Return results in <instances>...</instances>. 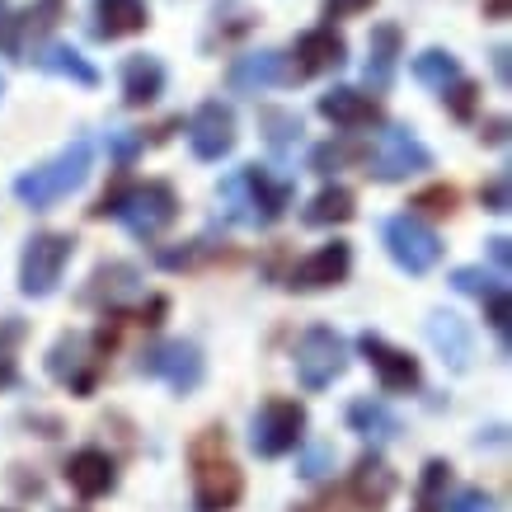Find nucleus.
Segmentation results:
<instances>
[{
	"label": "nucleus",
	"instance_id": "obj_24",
	"mask_svg": "<svg viewBox=\"0 0 512 512\" xmlns=\"http://www.w3.org/2000/svg\"><path fill=\"white\" fill-rule=\"evenodd\" d=\"M57 15H62V0H38V5H29V10L15 19V33H10L5 43H10V52H15L19 62H29L33 52L43 47V38H47V29L57 24Z\"/></svg>",
	"mask_w": 512,
	"mask_h": 512
},
{
	"label": "nucleus",
	"instance_id": "obj_41",
	"mask_svg": "<svg viewBox=\"0 0 512 512\" xmlns=\"http://www.w3.org/2000/svg\"><path fill=\"white\" fill-rule=\"evenodd\" d=\"M442 512H494V498L484 494V489H461V494H456V503H451V508H442Z\"/></svg>",
	"mask_w": 512,
	"mask_h": 512
},
{
	"label": "nucleus",
	"instance_id": "obj_18",
	"mask_svg": "<svg viewBox=\"0 0 512 512\" xmlns=\"http://www.w3.org/2000/svg\"><path fill=\"white\" fill-rule=\"evenodd\" d=\"M315 109H320V118H329L334 127H343V132H362V127H376V123H381V104H376L372 94L353 90V85L325 90Z\"/></svg>",
	"mask_w": 512,
	"mask_h": 512
},
{
	"label": "nucleus",
	"instance_id": "obj_25",
	"mask_svg": "<svg viewBox=\"0 0 512 512\" xmlns=\"http://www.w3.org/2000/svg\"><path fill=\"white\" fill-rule=\"evenodd\" d=\"M390 494H395V475L376 451H367L353 470V498L362 503V512H381L390 503Z\"/></svg>",
	"mask_w": 512,
	"mask_h": 512
},
{
	"label": "nucleus",
	"instance_id": "obj_36",
	"mask_svg": "<svg viewBox=\"0 0 512 512\" xmlns=\"http://www.w3.org/2000/svg\"><path fill=\"white\" fill-rule=\"evenodd\" d=\"M414 207H419V212H428V217H451V207H456V188H447V184L423 188L419 198H414Z\"/></svg>",
	"mask_w": 512,
	"mask_h": 512
},
{
	"label": "nucleus",
	"instance_id": "obj_29",
	"mask_svg": "<svg viewBox=\"0 0 512 512\" xmlns=\"http://www.w3.org/2000/svg\"><path fill=\"white\" fill-rule=\"evenodd\" d=\"M414 80L428 85V90H447L451 80H461V62L451 57L447 47H428L414 57Z\"/></svg>",
	"mask_w": 512,
	"mask_h": 512
},
{
	"label": "nucleus",
	"instance_id": "obj_21",
	"mask_svg": "<svg viewBox=\"0 0 512 512\" xmlns=\"http://www.w3.org/2000/svg\"><path fill=\"white\" fill-rule=\"evenodd\" d=\"M165 94V62L151 52H137L123 62V104L127 109H146Z\"/></svg>",
	"mask_w": 512,
	"mask_h": 512
},
{
	"label": "nucleus",
	"instance_id": "obj_16",
	"mask_svg": "<svg viewBox=\"0 0 512 512\" xmlns=\"http://www.w3.org/2000/svg\"><path fill=\"white\" fill-rule=\"evenodd\" d=\"M141 296V268L127 264V259H109V264H99L90 273V282L80 287V306H99V311H113V306H123Z\"/></svg>",
	"mask_w": 512,
	"mask_h": 512
},
{
	"label": "nucleus",
	"instance_id": "obj_47",
	"mask_svg": "<svg viewBox=\"0 0 512 512\" xmlns=\"http://www.w3.org/2000/svg\"><path fill=\"white\" fill-rule=\"evenodd\" d=\"M0 15H5V0H0Z\"/></svg>",
	"mask_w": 512,
	"mask_h": 512
},
{
	"label": "nucleus",
	"instance_id": "obj_40",
	"mask_svg": "<svg viewBox=\"0 0 512 512\" xmlns=\"http://www.w3.org/2000/svg\"><path fill=\"white\" fill-rule=\"evenodd\" d=\"M325 470H334V447H329V442H315V447L301 456V475H306V480H320Z\"/></svg>",
	"mask_w": 512,
	"mask_h": 512
},
{
	"label": "nucleus",
	"instance_id": "obj_35",
	"mask_svg": "<svg viewBox=\"0 0 512 512\" xmlns=\"http://www.w3.org/2000/svg\"><path fill=\"white\" fill-rule=\"evenodd\" d=\"M109 151H113V160L118 165H132V160L146 151V132H132V127H123V132H109Z\"/></svg>",
	"mask_w": 512,
	"mask_h": 512
},
{
	"label": "nucleus",
	"instance_id": "obj_42",
	"mask_svg": "<svg viewBox=\"0 0 512 512\" xmlns=\"http://www.w3.org/2000/svg\"><path fill=\"white\" fill-rule=\"evenodd\" d=\"M376 0H325V19H348V15H362L372 10Z\"/></svg>",
	"mask_w": 512,
	"mask_h": 512
},
{
	"label": "nucleus",
	"instance_id": "obj_19",
	"mask_svg": "<svg viewBox=\"0 0 512 512\" xmlns=\"http://www.w3.org/2000/svg\"><path fill=\"white\" fill-rule=\"evenodd\" d=\"M66 484H71L80 498H104V494H113V484H118V466H113L109 451L85 447L66 461Z\"/></svg>",
	"mask_w": 512,
	"mask_h": 512
},
{
	"label": "nucleus",
	"instance_id": "obj_39",
	"mask_svg": "<svg viewBox=\"0 0 512 512\" xmlns=\"http://www.w3.org/2000/svg\"><path fill=\"white\" fill-rule=\"evenodd\" d=\"M442 94H447V104H451V113H456V118H470V113H475V94H480V90L461 76V80H451Z\"/></svg>",
	"mask_w": 512,
	"mask_h": 512
},
{
	"label": "nucleus",
	"instance_id": "obj_14",
	"mask_svg": "<svg viewBox=\"0 0 512 512\" xmlns=\"http://www.w3.org/2000/svg\"><path fill=\"white\" fill-rule=\"evenodd\" d=\"M226 85H231L235 94H264V90H273V85H296V80H292L287 52H278V47H259V52L235 57L231 71H226Z\"/></svg>",
	"mask_w": 512,
	"mask_h": 512
},
{
	"label": "nucleus",
	"instance_id": "obj_28",
	"mask_svg": "<svg viewBox=\"0 0 512 512\" xmlns=\"http://www.w3.org/2000/svg\"><path fill=\"white\" fill-rule=\"evenodd\" d=\"M353 212H357L353 193H348L343 184H329V188H320V193L306 202L301 221H306V226H339V221H353Z\"/></svg>",
	"mask_w": 512,
	"mask_h": 512
},
{
	"label": "nucleus",
	"instance_id": "obj_5",
	"mask_svg": "<svg viewBox=\"0 0 512 512\" xmlns=\"http://www.w3.org/2000/svg\"><path fill=\"white\" fill-rule=\"evenodd\" d=\"M76 254V235L66 231H38L24 240V254H19V292L43 301V296L57 292L66 264Z\"/></svg>",
	"mask_w": 512,
	"mask_h": 512
},
{
	"label": "nucleus",
	"instance_id": "obj_49",
	"mask_svg": "<svg viewBox=\"0 0 512 512\" xmlns=\"http://www.w3.org/2000/svg\"><path fill=\"white\" fill-rule=\"evenodd\" d=\"M0 512H15V508H0Z\"/></svg>",
	"mask_w": 512,
	"mask_h": 512
},
{
	"label": "nucleus",
	"instance_id": "obj_15",
	"mask_svg": "<svg viewBox=\"0 0 512 512\" xmlns=\"http://www.w3.org/2000/svg\"><path fill=\"white\" fill-rule=\"evenodd\" d=\"M348 268H353V245L348 240H329V245L315 249L311 259H301L292 268L287 287L292 292H325V287H339L348 278Z\"/></svg>",
	"mask_w": 512,
	"mask_h": 512
},
{
	"label": "nucleus",
	"instance_id": "obj_38",
	"mask_svg": "<svg viewBox=\"0 0 512 512\" xmlns=\"http://www.w3.org/2000/svg\"><path fill=\"white\" fill-rule=\"evenodd\" d=\"M353 156H357L353 146H343V141H339V146H334V141H329V146H320V151H315V156H311V170H315V174H334V170H339V165H348V160H353Z\"/></svg>",
	"mask_w": 512,
	"mask_h": 512
},
{
	"label": "nucleus",
	"instance_id": "obj_34",
	"mask_svg": "<svg viewBox=\"0 0 512 512\" xmlns=\"http://www.w3.org/2000/svg\"><path fill=\"white\" fill-rule=\"evenodd\" d=\"M484 315H489V325L498 334V348L508 353V320H512V301H508V287H498V292L484 296Z\"/></svg>",
	"mask_w": 512,
	"mask_h": 512
},
{
	"label": "nucleus",
	"instance_id": "obj_22",
	"mask_svg": "<svg viewBox=\"0 0 512 512\" xmlns=\"http://www.w3.org/2000/svg\"><path fill=\"white\" fill-rule=\"evenodd\" d=\"M400 24H372V38H367V66H362V76L372 90H390V80H395V66H400Z\"/></svg>",
	"mask_w": 512,
	"mask_h": 512
},
{
	"label": "nucleus",
	"instance_id": "obj_8",
	"mask_svg": "<svg viewBox=\"0 0 512 512\" xmlns=\"http://www.w3.org/2000/svg\"><path fill=\"white\" fill-rule=\"evenodd\" d=\"M381 245H386L390 259H395L404 273H414V278H423V273L437 268V259H442V240H437V231L433 226H423L419 217H409V212L381 221Z\"/></svg>",
	"mask_w": 512,
	"mask_h": 512
},
{
	"label": "nucleus",
	"instance_id": "obj_33",
	"mask_svg": "<svg viewBox=\"0 0 512 512\" xmlns=\"http://www.w3.org/2000/svg\"><path fill=\"white\" fill-rule=\"evenodd\" d=\"M451 287H456V292H461V296H475V301H484V296H489V292H498L503 282H498V278H489L484 268H456V273H451Z\"/></svg>",
	"mask_w": 512,
	"mask_h": 512
},
{
	"label": "nucleus",
	"instance_id": "obj_11",
	"mask_svg": "<svg viewBox=\"0 0 512 512\" xmlns=\"http://www.w3.org/2000/svg\"><path fill=\"white\" fill-rule=\"evenodd\" d=\"M47 376L62 381L71 395H94L99 381V353H94L90 334H62L47 348Z\"/></svg>",
	"mask_w": 512,
	"mask_h": 512
},
{
	"label": "nucleus",
	"instance_id": "obj_13",
	"mask_svg": "<svg viewBox=\"0 0 512 512\" xmlns=\"http://www.w3.org/2000/svg\"><path fill=\"white\" fill-rule=\"evenodd\" d=\"M357 353L367 357V367L376 372V381H381V390H390V395H404V390L419 386V357L400 353L395 343H386L381 334H357Z\"/></svg>",
	"mask_w": 512,
	"mask_h": 512
},
{
	"label": "nucleus",
	"instance_id": "obj_9",
	"mask_svg": "<svg viewBox=\"0 0 512 512\" xmlns=\"http://www.w3.org/2000/svg\"><path fill=\"white\" fill-rule=\"evenodd\" d=\"M348 372V348L329 325H311L296 339V381L306 390H325Z\"/></svg>",
	"mask_w": 512,
	"mask_h": 512
},
{
	"label": "nucleus",
	"instance_id": "obj_46",
	"mask_svg": "<svg viewBox=\"0 0 512 512\" xmlns=\"http://www.w3.org/2000/svg\"><path fill=\"white\" fill-rule=\"evenodd\" d=\"M494 76H498V85H508V47L503 43L494 47Z\"/></svg>",
	"mask_w": 512,
	"mask_h": 512
},
{
	"label": "nucleus",
	"instance_id": "obj_32",
	"mask_svg": "<svg viewBox=\"0 0 512 512\" xmlns=\"http://www.w3.org/2000/svg\"><path fill=\"white\" fill-rule=\"evenodd\" d=\"M19 343H24V320H0V390L19 386Z\"/></svg>",
	"mask_w": 512,
	"mask_h": 512
},
{
	"label": "nucleus",
	"instance_id": "obj_44",
	"mask_svg": "<svg viewBox=\"0 0 512 512\" xmlns=\"http://www.w3.org/2000/svg\"><path fill=\"white\" fill-rule=\"evenodd\" d=\"M480 137L489 141V146H503V141H508V118H494V123L480 132Z\"/></svg>",
	"mask_w": 512,
	"mask_h": 512
},
{
	"label": "nucleus",
	"instance_id": "obj_10",
	"mask_svg": "<svg viewBox=\"0 0 512 512\" xmlns=\"http://www.w3.org/2000/svg\"><path fill=\"white\" fill-rule=\"evenodd\" d=\"M141 376H156L174 395H188V390L202 386V376H207V362H202V348L188 339H170V343H156L151 353H141L137 362Z\"/></svg>",
	"mask_w": 512,
	"mask_h": 512
},
{
	"label": "nucleus",
	"instance_id": "obj_1",
	"mask_svg": "<svg viewBox=\"0 0 512 512\" xmlns=\"http://www.w3.org/2000/svg\"><path fill=\"white\" fill-rule=\"evenodd\" d=\"M217 198L226 202V217L235 226H254V231H268L273 221H282V212L292 207V184L287 179H273L264 165H245L221 179Z\"/></svg>",
	"mask_w": 512,
	"mask_h": 512
},
{
	"label": "nucleus",
	"instance_id": "obj_20",
	"mask_svg": "<svg viewBox=\"0 0 512 512\" xmlns=\"http://www.w3.org/2000/svg\"><path fill=\"white\" fill-rule=\"evenodd\" d=\"M428 343L437 348V357L447 362L451 372H466L470 357H475V339H470V325L451 311H433L428 315Z\"/></svg>",
	"mask_w": 512,
	"mask_h": 512
},
{
	"label": "nucleus",
	"instance_id": "obj_45",
	"mask_svg": "<svg viewBox=\"0 0 512 512\" xmlns=\"http://www.w3.org/2000/svg\"><path fill=\"white\" fill-rule=\"evenodd\" d=\"M165 311H170V301H165V296H151V306L141 311V325H160V315Z\"/></svg>",
	"mask_w": 512,
	"mask_h": 512
},
{
	"label": "nucleus",
	"instance_id": "obj_48",
	"mask_svg": "<svg viewBox=\"0 0 512 512\" xmlns=\"http://www.w3.org/2000/svg\"><path fill=\"white\" fill-rule=\"evenodd\" d=\"M0 94H5V80H0Z\"/></svg>",
	"mask_w": 512,
	"mask_h": 512
},
{
	"label": "nucleus",
	"instance_id": "obj_37",
	"mask_svg": "<svg viewBox=\"0 0 512 512\" xmlns=\"http://www.w3.org/2000/svg\"><path fill=\"white\" fill-rule=\"evenodd\" d=\"M480 202H484V212H494V217H503V212H508V207H512V193H508V174L498 170L494 179H489V184L480 188Z\"/></svg>",
	"mask_w": 512,
	"mask_h": 512
},
{
	"label": "nucleus",
	"instance_id": "obj_6",
	"mask_svg": "<svg viewBox=\"0 0 512 512\" xmlns=\"http://www.w3.org/2000/svg\"><path fill=\"white\" fill-rule=\"evenodd\" d=\"M301 437H306V409L296 400H282V395L259 404V414L249 423V451L264 461H278L292 447H301Z\"/></svg>",
	"mask_w": 512,
	"mask_h": 512
},
{
	"label": "nucleus",
	"instance_id": "obj_43",
	"mask_svg": "<svg viewBox=\"0 0 512 512\" xmlns=\"http://www.w3.org/2000/svg\"><path fill=\"white\" fill-rule=\"evenodd\" d=\"M489 259H494V264H498V273H508V259H512L508 235H494V240H489Z\"/></svg>",
	"mask_w": 512,
	"mask_h": 512
},
{
	"label": "nucleus",
	"instance_id": "obj_30",
	"mask_svg": "<svg viewBox=\"0 0 512 512\" xmlns=\"http://www.w3.org/2000/svg\"><path fill=\"white\" fill-rule=\"evenodd\" d=\"M259 127H264V141L273 146V156L287 160V151L301 146V118L287 109H264L259 113Z\"/></svg>",
	"mask_w": 512,
	"mask_h": 512
},
{
	"label": "nucleus",
	"instance_id": "obj_31",
	"mask_svg": "<svg viewBox=\"0 0 512 512\" xmlns=\"http://www.w3.org/2000/svg\"><path fill=\"white\" fill-rule=\"evenodd\" d=\"M447 484H451V466L437 456V461H428L419 475V508L414 512H442L447 508Z\"/></svg>",
	"mask_w": 512,
	"mask_h": 512
},
{
	"label": "nucleus",
	"instance_id": "obj_12",
	"mask_svg": "<svg viewBox=\"0 0 512 512\" xmlns=\"http://www.w3.org/2000/svg\"><path fill=\"white\" fill-rule=\"evenodd\" d=\"M188 146L198 160H226L235 151V109L221 99H207L188 118Z\"/></svg>",
	"mask_w": 512,
	"mask_h": 512
},
{
	"label": "nucleus",
	"instance_id": "obj_7",
	"mask_svg": "<svg viewBox=\"0 0 512 512\" xmlns=\"http://www.w3.org/2000/svg\"><path fill=\"white\" fill-rule=\"evenodd\" d=\"M423 170H433V151L409 127H386L376 137L372 156H367V174L376 184H404V179H414Z\"/></svg>",
	"mask_w": 512,
	"mask_h": 512
},
{
	"label": "nucleus",
	"instance_id": "obj_2",
	"mask_svg": "<svg viewBox=\"0 0 512 512\" xmlns=\"http://www.w3.org/2000/svg\"><path fill=\"white\" fill-rule=\"evenodd\" d=\"M90 217H118L127 231L137 235V240H156L174 226L179 217V198H174V188L165 179H146V184H132V188H113L104 198L90 207Z\"/></svg>",
	"mask_w": 512,
	"mask_h": 512
},
{
	"label": "nucleus",
	"instance_id": "obj_27",
	"mask_svg": "<svg viewBox=\"0 0 512 512\" xmlns=\"http://www.w3.org/2000/svg\"><path fill=\"white\" fill-rule=\"evenodd\" d=\"M348 428L362 433L367 442H395V437L404 433L400 414H390L381 400H353L348 404Z\"/></svg>",
	"mask_w": 512,
	"mask_h": 512
},
{
	"label": "nucleus",
	"instance_id": "obj_26",
	"mask_svg": "<svg viewBox=\"0 0 512 512\" xmlns=\"http://www.w3.org/2000/svg\"><path fill=\"white\" fill-rule=\"evenodd\" d=\"M29 62L38 66V71H47V76L76 80V85H85V90H94V85H99V71H94V66L80 57L76 47H66V43H43L29 57Z\"/></svg>",
	"mask_w": 512,
	"mask_h": 512
},
{
	"label": "nucleus",
	"instance_id": "obj_3",
	"mask_svg": "<svg viewBox=\"0 0 512 512\" xmlns=\"http://www.w3.org/2000/svg\"><path fill=\"white\" fill-rule=\"evenodd\" d=\"M188 461H193V503H198V512H231L240 503L245 475L226 456V433L221 428H207V433L193 437Z\"/></svg>",
	"mask_w": 512,
	"mask_h": 512
},
{
	"label": "nucleus",
	"instance_id": "obj_4",
	"mask_svg": "<svg viewBox=\"0 0 512 512\" xmlns=\"http://www.w3.org/2000/svg\"><path fill=\"white\" fill-rule=\"evenodd\" d=\"M90 165H94V146L90 137H76L71 146H62L52 160H43L38 170H24L15 179V198L33 212H47L76 193L85 179H90Z\"/></svg>",
	"mask_w": 512,
	"mask_h": 512
},
{
	"label": "nucleus",
	"instance_id": "obj_17",
	"mask_svg": "<svg viewBox=\"0 0 512 512\" xmlns=\"http://www.w3.org/2000/svg\"><path fill=\"white\" fill-rule=\"evenodd\" d=\"M287 62H292V80L325 76V71H339V66L348 62V43H343L334 29H311L296 38V52Z\"/></svg>",
	"mask_w": 512,
	"mask_h": 512
},
{
	"label": "nucleus",
	"instance_id": "obj_23",
	"mask_svg": "<svg viewBox=\"0 0 512 512\" xmlns=\"http://www.w3.org/2000/svg\"><path fill=\"white\" fill-rule=\"evenodd\" d=\"M151 24V10L146 0H94V38H127V33H141Z\"/></svg>",
	"mask_w": 512,
	"mask_h": 512
}]
</instances>
